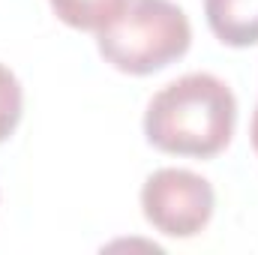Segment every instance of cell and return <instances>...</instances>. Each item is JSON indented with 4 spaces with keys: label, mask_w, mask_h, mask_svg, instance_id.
I'll list each match as a JSON object with an SVG mask.
<instances>
[{
    "label": "cell",
    "mask_w": 258,
    "mask_h": 255,
    "mask_svg": "<svg viewBox=\"0 0 258 255\" xmlns=\"http://www.w3.org/2000/svg\"><path fill=\"white\" fill-rule=\"evenodd\" d=\"M216 195L207 177L189 168H159L141 186V213L165 237H195L207 228Z\"/></svg>",
    "instance_id": "cell-3"
},
{
    "label": "cell",
    "mask_w": 258,
    "mask_h": 255,
    "mask_svg": "<svg viewBox=\"0 0 258 255\" xmlns=\"http://www.w3.org/2000/svg\"><path fill=\"white\" fill-rule=\"evenodd\" d=\"M204 18L222 45H258V0H204Z\"/></svg>",
    "instance_id": "cell-4"
},
{
    "label": "cell",
    "mask_w": 258,
    "mask_h": 255,
    "mask_svg": "<svg viewBox=\"0 0 258 255\" xmlns=\"http://www.w3.org/2000/svg\"><path fill=\"white\" fill-rule=\"evenodd\" d=\"M48 3H51V12L66 27L99 33L126 9L129 0H48Z\"/></svg>",
    "instance_id": "cell-5"
},
{
    "label": "cell",
    "mask_w": 258,
    "mask_h": 255,
    "mask_svg": "<svg viewBox=\"0 0 258 255\" xmlns=\"http://www.w3.org/2000/svg\"><path fill=\"white\" fill-rule=\"evenodd\" d=\"M24 114V90L18 75L6 63H0V144L18 129Z\"/></svg>",
    "instance_id": "cell-6"
},
{
    "label": "cell",
    "mask_w": 258,
    "mask_h": 255,
    "mask_svg": "<svg viewBox=\"0 0 258 255\" xmlns=\"http://www.w3.org/2000/svg\"><path fill=\"white\" fill-rule=\"evenodd\" d=\"M189 45V18L171 0H129L126 9L96 33L105 63L126 75H153L177 63Z\"/></svg>",
    "instance_id": "cell-2"
},
{
    "label": "cell",
    "mask_w": 258,
    "mask_h": 255,
    "mask_svg": "<svg viewBox=\"0 0 258 255\" xmlns=\"http://www.w3.org/2000/svg\"><path fill=\"white\" fill-rule=\"evenodd\" d=\"M249 138H252V147H255V153H258V105H255V111H252V123H249Z\"/></svg>",
    "instance_id": "cell-7"
},
{
    "label": "cell",
    "mask_w": 258,
    "mask_h": 255,
    "mask_svg": "<svg viewBox=\"0 0 258 255\" xmlns=\"http://www.w3.org/2000/svg\"><path fill=\"white\" fill-rule=\"evenodd\" d=\"M234 126V90L210 72H189L168 81L144 111L147 144L171 156L213 159L231 144Z\"/></svg>",
    "instance_id": "cell-1"
}]
</instances>
